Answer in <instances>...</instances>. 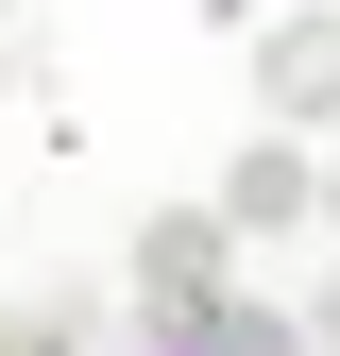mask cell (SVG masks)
Listing matches in <instances>:
<instances>
[{
  "label": "cell",
  "instance_id": "1",
  "mask_svg": "<svg viewBox=\"0 0 340 356\" xmlns=\"http://www.w3.org/2000/svg\"><path fill=\"white\" fill-rule=\"evenodd\" d=\"M222 220H204V204H153L137 220V323H153V356H187V323H204V305H222Z\"/></svg>",
  "mask_w": 340,
  "mask_h": 356
},
{
  "label": "cell",
  "instance_id": "2",
  "mask_svg": "<svg viewBox=\"0 0 340 356\" xmlns=\"http://www.w3.org/2000/svg\"><path fill=\"white\" fill-rule=\"evenodd\" d=\"M255 119H272L289 153L340 119V17H272V34H255Z\"/></svg>",
  "mask_w": 340,
  "mask_h": 356
},
{
  "label": "cell",
  "instance_id": "3",
  "mask_svg": "<svg viewBox=\"0 0 340 356\" xmlns=\"http://www.w3.org/2000/svg\"><path fill=\"white\" fill-rule=\"evenodd\" d=\"M222 238H323V153H289V136H255L238 170H222Z\"/></svg>",
  "mask_w": 340,
  "mask_h": 356
},
{
  "label": "cell",
  "instance_id": "4",
  "mask_svg": "<svg viewBox=\"0 0 340 356\" xmlns=\"http://www.w3.org/2000/svg\"><path fill=\"white\" fill-rule=\"evenodd\" d=\"M0 356H85L68 323H34V305H0Z\"/></svg>",
  "mask_w": 340,
  "mask_h": 356
},
{
  "label": "cell",
  "instance_id": "5",
  "mask_svg": "<svg viewBox=\"0 0 340 356\" xmlns=\"http://www.w3.org/2000/svg\"><path fill=\"white\" fill-rule=\"evenodd\" d=\"M323 356H340V272H323Z\"/></svg>",
  "mask_w": 340,
  "mask_h": 356
},
{
  "label": "cell",
  "instance_id": "6",
  "mask_svg": "<svg viewBox=\"0 0 340 356\" xmlns=\"http://www.w3.org/2000/svg\"><path fill=\"white\" fill-rule=\"evenodd\" d=\"M323 238H340V170H323Z\"/></svg>",
  "mask_w": 340,
  "mask_h": 356
}]
</instances>
